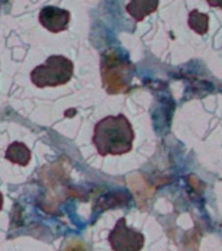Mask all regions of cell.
I'll use <instances>...</instances> for the list:
<instances>
[{
  "label": "cell",
  "mask_w": 222,
  "mask_h": 251,
  "mask_svg": "<svg viewBox=\"0 0 222 251\" xmlns=\"http://www.w3.org/2000/svg\"><path fill=\"white\" fill-rule=\"evenodd\" d=\"M135 132L125 115H110L94 126L93 144L99 156H121L131 152Z\"/></svg>",
  "instance_id": "obj_1"
},
{
  "label": "cell",
  "mask_w": 222,
  "mask_h": 251,
  "mask_svg": "<svg viewBox=\"0 0 222 251\" xmlns=\"http://www.w3.org/2000/svg\"><path fill=\"white\" fill-rule=\"evenodd\" d=\"M74 63L62 55H51L46 62L31 71L30 80L35 86L64 85L74 76Z\"/></svg>",
  "instance_id": "obj_2"
},
{
  "label": "cell",
  "mask_w": 222,
  "mask_h": 251,
  "mask_svg": "<svg viewBox=\"0 0 222 251\" xmlns=\"http://www.w3.org/2000/svg\"><path fill=\"white\" fill-rule=\"evenodd\" d=\"M129 64L121 58L115 50L107 51L102 56V78L103 85L110 94L127 90L129 78H127Z\"/></svg>",
  "instance_id": "obj_3"
},
{
  "label": "cell",
  "mask_w": 222,
  "mask_h": 251,
  "mask_svg": "<svg viewBox=\"0 0 222 251\" xmlns=\"http://www.w3.org/2000/svg\"><path fill=\"white\" fill-rule=\"evenodd\" d=\"M109 242L114 251H141L145 238L143 233L127 226L125 219L122 217L110 231Z\"/></svg>",
  "instance_id": "obj_4"
},
{
  "label": "cell",
  "mask_w": 222,
  "mask_h": 251,
  "mask_svg": "<svg viewBox=\"0 0 222 251\" xmlns=\"http://www.w3.org/2000/svg\"><path fill=\"white\" fill-rule=\"evenodd\" d=\"M71 13L58 7H45L39 12V23L51 33H60L68 27Z\"/></svg>",
  "instance_id": "obj_5"
},
{
  "label": "cell",
  "mask_w": 222,
  "mask_h": 251,
  "mask_svg": "<svg viewBox=\"0 0 222 251\" xmlns=\"http://www.w3.org/2000/svg\"><path fill=\"white\" fill-rule=\"evenodd\" d=\"M158 4L160 0H129L125 11L139 23L143 21L147 16L154 13L158 8Z\"/></svg>",
  "instance_id": "obj_6"
},
{
  "label": "cell",
  "mask_w": 222,
  "mask_h": 251,
  "mask_svg": "<svg viewBox=\"0 0 222 251\" xmlns=\"http://www.w3.org/2000/svg\"><path fill=\"white\" fill-rule=\"evenodd\" d=\"M5 158L11 161L12 164H17L20 166H26L30 162L31 152L26 145L20 141H13L7 148Z\"/></svg>",
  "instance_id": "obj_7"
},
{
  "label": "cell",
  "mask_w": 222,
  "mask_h": 251,
  "mask_svg": "<svg viewBox=\"0 0 222 251\" xmlns=\"http://www.w3.org/2000/svg\"><path fill=\"white\" fill-rule=\"evenodd\" d=\"M188 25L197 34H205L209 29V16L199 11H191L188 16Z\"/></svg>",
  "instance_id": "obj_8"
},
{
  "label": "cell",
  "mask_w": 222,
  "mask_h": 251,
  "mask_svg": "<svg viewBox=\"0 0 222 251\" xmlns=\"http://www.w3.org/2000/svg\"><path fill=\"white\" fill-rule=\"evenodd\" d=\"M208 4L211 5V7H216V8H221L222 9V0H207Z\"/></svg>",
  "instance_id": "obj_9"
},
{
  "label": "cell",
  "mask_w": 222,
  "mask_h": 251,
  "mask_svg": "<svg viewBox=\"0 0 222 251\" xmlns=\"http://www.w3.org/2000/svg\"><path fill=\"white\" fill-rule=\"evenodd\" d=\"M1 208H3V194L0 192V211H1Z\"/></svg>",
  "instance_id": "obj_10"
}]
</instances>
